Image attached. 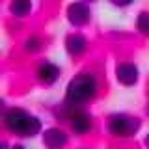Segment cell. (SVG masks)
<instances>
[{
	"label": "cell",
	"instance_id": "obj_1",
	"mask_svg": "<svg viewBox=\"0 0 149 149\" xmlns=\"http://www.w3.org/2000/svg\"><path fill=\"white\" fill-rule=\"evenodd\" d=\"M4 119H6V127L11 130V132H17V134H21V136H34L41 129L39 119L34 118V116H28L26 112L21 110V108L8 110Z\"/></svg>",
	"mask_w": 149,
	"mask_h": 149
},
{
	"label": "cell",
	"instance_id": "obj_2",
	"mask_svg": "<svg viewBox=\"0 0 149 149\" xmlns=\"http://www.w3.org/2000/svg\"><path fill=\"white\" fill-rule=\"evenodd\" d=\"M97 91L95 78L91 74H78L67 86V101L69 102H86Z\"/></svg>",
	"mask_w": 149,
	"mask_h": 149
},
{
	"label": "cell",
	"instance_id": "obj_3",
	"mask_svg": "<svg viewBox=\"0 0 149 149\" xmlns=\"http://www.w3.org/2000/svg\"><path fill=\"white\" fill-rule=\"evenodd\" d=\"M138 127L140 121L127 114H116L110 118V132L116 136H130L138 130Z\"/></svg>",
	"mask_w": 149,
	"mask_h": 149
},
{
	"label": "cell",
	"instance_id": "obj_4",
	"mask_svg": "<svg viewBox=\"0 0 149 149\" xmlns=\"http://www.w3.org/2000/svg\"><path fill=\"white\" fill-rule=\"evenodd\" d=\"M67 19H69L71 24L82 26V24H86V22L90 21V9H88L86 4L74 2V4H71V6L67 8Z\"/></svg>",
	"mask_w": 149,
	"mask_h": 149
},
{
	"label": "cell",
	"instance_id": "obj_5",
	"mask_svg": "<svg viewBox=\"0 0 149 149\" xmlns=\"http://www.w3.org/2000/svg\"><path fill=\"white\" fill-rule=\"evenodd\" d=\"M116 74H118V80L121 84H125V86H132L138 80V69L132 63H121Z\"/></svg>",
	"mask_w": 149,
	"mask_h": 149
},
{
	"label": "cell",
	"instance_id": "obj_6",
	"mask_svg": "<svg viewBox=\"0 0 149 149\" xmlns=\"http://www.w3.org/2000/svg\"><path fill=\"white\" fill-rule=\"evenodd\" d=\"M43 142H45L47 147L58 149V147L65 146L67 136H65V132H63V130H60V129H49V130H45V134H43Z\"/></svg>",
	"mask_w": 149,
	"mask_h": 149
},
{
	"label": "cell",
	"instance_id": "obj_7",
	"mask_svg": "<svg viewBox=\"0 0 149 149\" xmlns=\"http://www.w3.org/2000/svg\"><path fill=\"white\" fill-rule=\"evenodd\" d=\"M65 45H67L69 54H73V56H78V54H82L84 50H86V39H84L82 36H78V34L69 36L67 41H65Z\"/></svg>",
	"mask_w": 149,
	"mask_h": 149
},
{
	"label": "cell",
	"instance_id": "obj_8",
	"mask_svg": "<svg viewBox=\"0 0 149 149\" xmlns=\"http://www.w3.org/2000/svg\"><path fill=\"white\" fill-rule=\"evenodd\" d=\"M58 67H56L54 63H43L39 67V71H37V77H39V80L41 82H45V84H52L56 78H58Z\"/></svg>",
	"mask_w": 149,
	"mask_h": 149
},
{
	"label": "cell",
	"instance_id": "obj_9",
	"mask_svg": "<svg viewBox=\"0 0 149 149\" xmlns=\"http://www.w3.org/2000/svg\"><path fill=\"white\" fill-rule=\"evenodd\" d=\"M71 127H73L74 132L84 134V132H88V130L91 129V121H90V118H88V116H84V114H77V116H73Z\"/></svg>",
	"mask_w": 149,
	"mask_h": 149
},
{
	"label": "cell",
	"instance_id": "obj_10",
	"mask_svg": "<svg viewBox=\"0 0 149 149\" xmlns=\"http://www.w3.org/2000/svg\"><path fill=\"white\" fill-rule=\"evenodd\" d=\"M32 9V4L28 2V0H15V2L11 4V13L17 17H24L30 13Z\"/></svg>",
	"mask_w": 149,
	"mask_h": 149
},
{
	"label": "cell",
	"instance_id": "obj_11",
	"mask_svg": "<svg viewBox=\"0 0 149 149\" xmlns=\"http://www.w3.org/2000/svg\"><path fill=\"white\" fill-rule=\"evenodd\" d=\"M136 24H138V30L142 32L143 36H149V15L147 13H140Z\"/></svg>",
	"mask_w": 149,
	"mask_h": 149
},
{
	"label": "cell",
	"instance_id": "obj_12",
	"mask_svg": "<svg viewBox=\"0 0 149 149\" xmlns=\"http://www.w3.org/2000/svg\"><path fill=\"white\" fill-rule=\"evenodd\" d=\"M37 49H39V41H37L36 37L26 41V50H32V52H34V50H37Z\"/></svg>",
	"mask_w": 149,
	"mask_h": 149
},
{
	"label": "cell",
	"instance_id": "obj_13",
	"mask_svg": "<svg viewBox=\"0 0 149 149\" xmlns=\"http://www.w3.org/2000/svg\"><path fill=\"white\" fill-rule=\"evenodd\" d=\"M114 4L116 6H127V4H130L129 0H123V2H119V0H114Z\"/></svg>",
	"mask_w": 149,
	"mask_h": 149
},
{
	"label": "cell",
	"instance_id": "obj_14",
	"mask_svg": "<svg viewBox=\"0 0 149 149\" xmlns=\"http://www.w3.org/2000/svg\"><path fill=\"white\" fill-rule=\"evenodd\" d=\"M146 146L149 147V134H147V136H146Z\"/></svg>",
	"mask_w": 149,
	"mask_h": 149
},
{
	"label": "cell",
	"instance_id": "obj_15",
	"mask_svg": "<svg viewBox=\"0 0 149 149\" xmlns=\"http://www.w3.org/2000/svg\"><path fill=\"white\" fill-rule=\"evenodd\" d=\"M13 149H24V147H22V146H15V147H13Z\"/></svg>",
	"mask_w": 149,
	"mask_h": 149
}]
</instances>
